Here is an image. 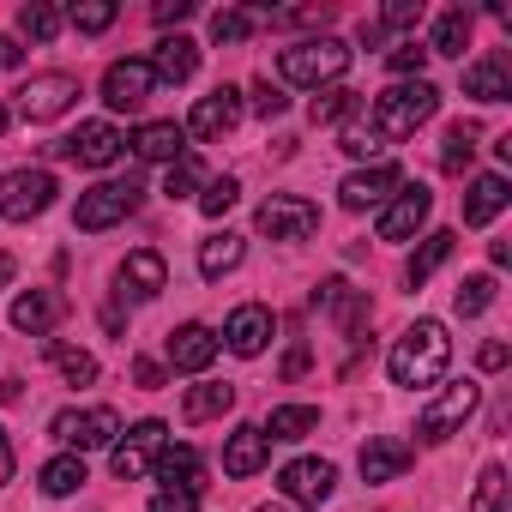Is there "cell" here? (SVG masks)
<instances>
[{"label": "cell", "mask_w": 512, "mask_h": 512, "mask_svg": "<svg viewBox=\"0 0 512 512\" xmlns=\"http://www.w3.org/2000/svg\"><path fill=\"white\" fill-rule=\"evenodd\" d=\"M386 368H392V380L410 386V392H416V386H440L446 368H452V338H446V326H440V320H416V326L392 344Z\"/></svg>", "instance_id": "1"}, {"label": "cell", "mask_w": 512, "mask_h": 512, "mask_svg": "<svg viewBox=\"0 0 512 512\" xmlns=\"http://www.w3.org/2000/svg\"><path fill=\"white\" fill-rule=\"evenodd\" d=\"M278 73L284 85H302V91H326L350 73V43L344 37H308V43H290L278 55Z\"/></svg>", "instance_id": "2"}, {"label": "cell", "mask_w": 512, "mask_h": 512, "mask_svg": "<svg viewBox=\"0 0 512 512\" xmlns=\"http://www.w3.org/2000/svg\"><path fill=\"white\" fill-rule=\"evenodd\" d=\"M434 109H440V91H434L428 79H398L392 91L374 97V121H368V127H374L380 139H410Z\"/></svg>", "instance_id": "3"}, {"label": "cell", "mask_w": 512, "mask_h": 512, "mask_svg": "<svg viewBox=\"0 0 512 512\" xmlns=\"http://www.w3.org/2000/svg\"><path fill=\"white\" fill-rule=\"evenodd\" d=\"M476 404H482V386H476V380H446V386L422 404L416 434H422L428 446H440V440H452V434L476 416Z\"/></svg>", "instance_id": "4"}, {"label": "cell", "mask_w": 512, "mask_h": 512, "mask_svg": "<svg viewBox=\"0 0 512 512\" xmlns=\"http://www.w3.org/2000/svg\"><path fill=\"white\" fill-rule=\"evenodd\" d=\"M139 181L127 175V181H103V187H91V193H79V205H73V229H85V235H97V229H115L121 217H133L139 211Z\"/></svg>", "instance_id": "5"}, {"label": "cell", "mask_w": 512, "mask_h": 512, "mask_svg": "<svg viewBox=\"0 0 512 512\" xmlns=\"http://www.w3.org/2000/svg\"><path fill=\"white\" fill-rule=\"evenodd\" d=\"M49 434H55L61 446H73V452H97V446H115L121 416H115L109 404H91V410H61V416L49 422Z\"/></svg>", "instance_id": "6"}, {"label": "cell", "mask_w": 512, "mask_h": 512, "mask_svg": "<svg viewBox=\"0 0 512 512\" xmlns=\"http://www.w3.org/2000/svg\"><path fill=\"white\" fill-rule=\"evenodd\" d=\"M55 175L49 169H13L7 181H0V217H13V223H31L55 205Z\"/></svg>", "instance_id": "7"}, {"label": "cell", "mask_w": 512, "mask_h": 512, "mask_svg": "<svg viewBox=\"0 0 512 512\" xmlns=\"http://www.w3.org/2000/svg\"><path fill=\"white\" fill-rule=\"evenodd\" d=\"M79 103V79L73 73H31L19 85V115L25 121H55Z\"/></svg>", "instance_id": "8"}, {"label": "cell", "mask_w": 512, "mask_h": 512, "mask_svg": "<svg viewBox=\"0 0 512 512\" xmlns=\"http://www.w3.org/2000/svg\"><path fill=\"white\" fill-rule=\"evenodd\" d=\"M314 229H320V205L302 193H272L260 205V235H272V241H308Z\"/></svg>", "instance_id": "9"}, {"label": "cell", "mask_w": 512, "mask_h": 512, "mask_svg": "<svg viewBox=\"0 0 512 512\" xmlns=\"http://www.w3.org/2000/svg\"><path fill=\"white\" fill-rule=\"evenodd\" d=\"M121 145H127V139H121L109 121H85L79 133L55 139L49 151H55V157H73V163H85V169H109V163L121 157Z\"/></svg>", "instance_id": "10"}, {"label": "cell", "mask_w": 512, "mask_h": 512, "mask_svg": "<svg viewBox=\"0 0 512 512\" xmlns=\"http://www.w3.org/2000/svg\"><path fill=\"white\" fill-rule=\"evenodd\" d=\"M163 434H169V428H163L157 416H145V422H133V428H127V440L115 446V458H109V470H115L121 482H139V476H145V470L157 464V452H163Z\"/></svg>", "instance_id": "11"}, {"label": "cell", "mask_w": 512, "mask_h": 512, "mask_svg": "<svg viewBox=\"0 0 512 512\" xmlns=\"http://www.w3.org/2000/svg\"><path fill=\"white\" fill-rule=\"evenodd\" d=\"M278 488H284L290 506H326L332 488H338V470H332L326 458H296V464H284Z\"/></svg>", "instance_id": "12"}, {"label": "cell", "mask_w": 512, "mask_h": 512, "mask_svg": "<svg viewBox=\"0 0 512 512\" xmlns=\"http://www.w3.org/2000/svg\"><path fill=\"white\" fill-rule=\"evenodd\" d=\"M151 91H157V73H151V61H115L109 73H103V103L109 109H145L151 103Z\"/></svg>", "instance_id": "13"}, {"label": "cell", "mask_w": 512, "mask_h": 512, "mask_svg": "<svg viewBox=\"0 0 512 512\" xmlns=\"http://www.w3.org/2000/svg\"><path fill=\"white\" fill-rule=\"evenodd\" d=\"M398 187H404V169H398V163H374V169L344 175L338 199H344V211H368V205H386Z\"/></svg>", "instance_id": "14"}, {"label": "cell", "mask_w": 512, "mask_h": 512, "mask_svg": "<svg viewBox=\"0 0 512 512\" xmlns=\"http://www.w3.org/2000/svg\"><path fill=\"white\" fill-rule=\"evenodd\" d=\"M235 121H241V91H235V85H217L211 97L193 103L187 133H193V139H223V133H235Z\"/></svg>", "instance_id": "15"}, {"label": "cell", "mask_w": 512, "mask_h": 512, "mask_svg": "<svg viewBox=\"0 0 512 512\" xmlns=\"http://www.w3.org/2000/svg\"><path fill=\"white\" fill-rule=\"evenodd\" d=\"M428 211H434V193L416 181V187H398V199L380 211V241H410L422 223H428Z\"/></svg>", "instance_id": "16"}, {"label": "cell", "mask_w": 512, "mask_h": 512, "mask_svg": "<svg viewBox=\"0 0 512 512\" xmlns=\"http://www.w3.org/2000/svg\"><path fill=\"white\" fill-rule=\"evenodd\" d=\"M211 362H217V332H211V326L187 320V326L169 332V368H181V374H205Z\"/></svg>", "instance_id": "17"}, {"label": "cell", "mask_w": 512, "mask_h": 512, "mask_svg": "<svg viewBox=\"0 0 512 512\" xmlns=\"http://www.w3.org/2000/svg\"><path fill=\"white\" fill-rule=\"evenodd\" d=\"M410 464H416V446L398 440V434H374L362 446V482H398Z\"/></svg>", "instance_id": "18"}, {"label": "cell", "mask_w": 512, "mask_h": 512, "mask_svg": "<svg viewBox=\"0 0 512 512\" xmlns=\"http://www.w3.org/2000/svg\"><path fill=\"white\" fill-rule=\"evenodd\" d=\"M151 476H157L163 488H175V494H199V488H205V458H199L193 446H163L157 464H151Z\"/></svg>", "instance_id": "19"}, {"label": "cell", "mask_w": 512, "mask_h": 512, "mask_svg": "<svg viewBox=\"0 0 512 512\" xmlns=\"http://www.w3.org/2000/svg\"><path fill=\"white\" fill-rule=\"evenodd\" d=\"M266 338H272V308H260V302L235 308V314H229V326H223V344H229L235 356H260V350H266Z\"/></svg>", "instance_id": "20"}, {"label": "cell", "mask_w": 512, "mask_h": 512, "mask_svg": "<svg viewBox=\"0 0 512 512\" xmlns=\"http://www.w3.org/2000/svg\"><path fill=\"white\" fill-rule=\"evenodd\" d=\"M266 458H272V440H266V428H235L229 434V446H223V476H260L266 470Z\"/></svg>", "instance_id": "21"}, {"label": "cell", "mask_w": 512, "mask_h": 512, "mask_svg": "<svg viewBox=\"0 0 512 512\" xmlns=\"http://www.w3.org/2000/svg\"><path fill=\"white\" fill-rule=\"evenodd\" d=\"M163 284H169V266H163V253H157V247H139V253H127V260H121V296L151 302Z\"/></svg>", "instance_id": "22"}, {"label": "cell", "mask_w": 512, "mask_h": 512, "mask_svg": "<svg viewBox=\"0 0 512 512\" xmlns=\"http://www.w3.org/2000/svg\"><path fill=\"white\" fill-rule=\"evenodd\" d=\"M127 145H133L139 163H175V157H187V127H175V121H145Z\"/></svg>", "instance_id": "23"}, {"label": "cell", "mask_w": 512, "mask_h": 512, "mask_svg": "<svg viewBox=\"0 0 512 512\" xmlns=\"http://www.w3.org/2000/svg\"><path fill=\"white\" fill-rule=\"evenodd\" d=\"M151 73H157V85H187L193 73H199V43L193 37H163L157 43V55H151Z\"/></svg>", "instance_id": "24"}, {"label": "cell", "mask_w": 512, "mask_h": 512, "mask_svg": "<svg viewBox=\"0 0 512 512\" xmlns=\"http://www.w3.org/2000/svg\"><path fill=\"white\" fill-rule=\"evenodd\" d=\"M61 314H67V296H61V290H31V296H19V302H13V326H19V332H31V338L55 332V326H61Z\"/></svg>", "instance_id": "25"}, {"label": "cell", "mask_w": 512, "mask_h": 512, "mask_svg": "<svg viewBox=\"0 0 512 512\" xmlns=\"http://www.w3.org/2000/svg\"><path fill=\"white\" fill-rule=\"evenodd\" d=\"M506 175H476L470 187H464V223L470 229H482V223H494L500 211H506Z\"/></svg>", "instance_id": "26"}, {"label": "cell", "mask_w": 512, "mask_h": 512, "mask_svg": "<svg viewBox=\"0 0 512 512\" xmlns=\"http://www.w3.org/2000/svg\"><path fill=\"white\" fill-rule=\"evenodd\" d=\"M452 247H458V235H452V229H434V235H428V241L410 253V266H404V284H410V290H422V284H428V278H434V272L452 260Z\"/></svg>", "instance_id": "27"}, {"label": "cell", "mask_w": 512, "mask_h": 512, "mask_svg": "<svg viewBox=\"0 0 512 512\" xmlns=\"http://www.w3.org/2000/svg\"><path fill=\"white\" fill-rule=\"evenodd\" d=\"M464 97H476V103H506V97H512L506 61H470V67H464Z\"/></svg>", "instance_id": "28"}, {"label": "cell", "mask_w": 512, "mask_h": 512, "mask_svg": "<svg viewBox=\"0 0 512 512\" xmlns=\"http://www.w3.org/2000/svg\"><path fill=\"white\" fill-rule=\"evenodd\" d=\"M223 410H235V386H223V380L187 386V398H181V422H211Z\"/></svg>", "instance_id": "29"}, {"label": "cell", "mask_w": 512, "mask_h": 512, "mask_svg": "<svg viewBox=\"0 0 512 512\" xmlns=\"http://www.w3.org/2000/svg\"><path fill=\"white\" fill-rule=\"evenodd\" d=\"M470 49V13L464 7H446L440 19H434V37H428V55H464Z\"/></svg>", "instance_id": "30"}, {"label": "cell", "mask_w": 512, "mask_h": 512, "mask_svg": "<svg viewBox=\"0 0 512 512\" xmlns=\"http://www.w3.org/2000/svg\"><path fill=\"white\" fill-rule=\"evenodd\" d=\"M241 253H247V241L223 229V235H211V241L199 247V272H205V278H229V272L241 266Z\"/></svg>", "instance_id": "31"}, {"label": "cell", "mask_w": 512, "mask_h": 512, "mask_svg": "<svg viewBox=\"0 0 512 512\" xmlns=\"http://www.w3.org/2000/svg\"><path fill=\"white\" fill-rule=\"evenodd\" d=\"M85 482H91V476H85V458H79V452H61V458L43 464V494H55V500L79 494Z\"/></svg>", "instance_id": "32"}, {"label": "cell", "mask_w": 512, "mask_h": 512, "mask_svg": "<svg viewBox=\"0 0 512 512\" xmlns=\"http://www.w3.org/2000/svg\"><path fill=\"white\" fill-rule=\"evenodd\" d=\"M314 428H320V410L314 404H278L272 422H266V440H302Z\"/></svg>", "instance_id": "33"}, {"label": "cell", "mask_w": 512, "mask_h": 512, "mask_svg": "<svg viewBox=\"0 0 512 512\" xmlns=\"http://www.w3.org/2000/svg\"><path fill=\"white\" fill-rule=\"evenodd\" d=\"M350 115H362V91H350V85H326L320 97H314V121L326 127V121H350Z\"/></svg>", "instance_id": "34"}, {"label": "cell", "mask_w": 512, "mask_h": 512, "mask_svg": "<svg viewBox=\"0 0 512 512\" xmlns=\"http://www.w3.org/2000/svg\"><path fill=\"white\" fill-rule=\"evenodd\" d=\"M61 25H67V19L49 7V0H31V7H19V31H25L31 43H55V37H61Z\"/></svg>", "instance_id": "35"}, {"label": "cell", "mask_w": 512, "mask_h": 512, "mask_svg": "<svg viewBox=\"0 0 512 512\" xmlns=\"http://www.w3.org/2000/svg\"><path fill=\"white\" fill-rule=\"evenodd\" d=\"M199 187H205V163H199L193 151H187V157H175V163H169V175H163V193H169V199H193Z\"/></svg>", "instance_id": "36"}, {"label": "cell", "mask_w": 512, "mask_h": 512, "mask_svg": "<svg viewBox=\"0 0 512 512\" xmlns=\"http://www.w3.org/2000/svg\"><path fill=\"white\" fill-rule=\"evenodd\" d=\"M67 25H73L79 37H97V31H109V25H115V0H73Z\"/></svg>", "instance_id": "37"}, {"label": "cell", "mask_w": 512, "mask_h": 512, "mask_svg": "<svg viewBox=\"0 0 512 512\" xmlns=\"http://www.w3.org/2000/svg\"><path fill=\"white\" fill-rule=\"evenodd\" d=\"M470 157H476V127H470V121H458V127L446 133L440 169H446V175H464V169H470Z\"/></svg>", "instance_id": "38"}, {"label": "cell", "mask_w": 512, "mask_h": 512, "mask_svg": "<svg viewBox=\"0 0 512 512\" xmlns=\"http://www.w3.org/2000/svg\"><path fill=\"white\" fill-rule=\"evenodd\" d=\"M470 512H506V470L500 464H482L476 494H470Z\"/></svg>", "instance_id": "39"}, {"label": "cell", "mask_w": 512, "mask_h": 512, "mask_svg": "<svg viewBox=\"0 0 512 512\" xmlns=\"http://www.w3.org/2000/svg\"><path fill=\"white\" fill-rule=\"evenodd\" d=\"M452 308H458L464 320H476V314H488V308H494V278H488V272H476V278H464V284H458V302H452Z\"/></svg>", "instance_id": "40"}, {"label": "cell", "mask_w": 512, "mask_h": 512, "mask_svg": "<svg viewBox=\"0 0 512 512\" xmlns=\"http://www.w3.org/2000/svg\"><path fill=\"white\" fill-rule=\"evenodd\" d=\"M43 350L61 362L67 386H91V380H97V356H91V350H61V344H43Z\"/></svg>", "instance_id": "41"}, {"label": "cell", "mask_w": 512, "mask_h": 512, "mask_svg": "<svg viewBox=\"0 0 512 512\" xmlns=\"http://www.w3.org/2000/svg\"><path fill=\"white\" fill-rule=\"evenodd\" d=\"M235 199H241V181H235V175H217V181H205V193H199V211H205V217H223Z\"/></svg>", "instance_id": "42"}, {"label": "cell", "mask_w": 512, "mask_h": 512, "mask_svg": "<svg viewBox=\"0 0 512 512\" xmlns=\"http://www.w3.org/2000/svg\"><path fill=\"white\" fill-rule=\"evenodd\" d=\"M247 31H253V13H241V7L211 13V37H217V43H247Z\"/></svg>", "instance_id": "43"}, {"label": "cell", "mask_w": 512, "mask_h": 512, "mask_svg": "<svg viewBox=\"0 0 512 512\" xmlns=\"http://www.w3.org/2000/svg\"><path fill=\"white\" fill-rule=\"evenodd\" d=\"M338 151H344V157H380V133H374V127H362V121L350 115V127H344Z\"/></svg>", "instance_id": "44"}, {"label": "cell", "mask_w": 512, "mask_h": 512, "mask_svg": "<svg viewBox=\"0 0 512 512\" xmlns=\"http://www.w3.org/2000/svg\"><path fill=\"white\" fill-rule=\"evenodd\" d=\"M386 67H392L398 79H422V67H428V49H422V43H398V49L386 55Z\"/></svg>", "instance_id": "45"}, {"label": "cell", "mask_w": 512, "mask_h": 512, "mask_svg": "<svg viewBox=\"0 0 512 512\" xmlns=\"http://www.w3.org/2000/svg\"><path fill=\"white\" fill-rule=\"evenodd\" d=\"M374 25H380V31H416V25H422V0H392Z\"/></svg>", "instance_id": "46"}, {"label": "cell", "mask_w": 512, "mask_h": 512, "mask_svg": "<svg viewBox=\"0 0 512 512\" xmlns=\"http://www.w3.org/2000/svg\"><path fill=\"white\" fill-rule=\"evenodd\" d=\"M253 109H260L266 121H272V115H284V109H290L284 85H272V79H253Z\"/></svg>", "instance_id": "47"}, {"label": "cell", "mask_w": 512, "mask_h": 512, "mask_svg": "<svg viewBox=\"0 0 512 512\" xmlns=\"http://www.w3.org/2000/svg\"><path fill=\"white\" fill-rule=\"evenodd\" d=\"M145 512H199V494H175V488H157Z\"/></svg>", "instance_id": "48"}, {"label": "cell", "mask_w": 512, "mask_h": 512, "mask_svg": "<svg viewBox=\"0 0 512 512\" xmlns=\"http://www.w3.org/2000/svg\"><path fill=\"white\" fill-rule=\"evenodd\" d=\"M151 19H157V25H181V19H193V0H157Z\"/></svg>", "instance_id": "49"}, {"label": "cell", "mask_w": 512, "mask_h": 512, "mask_svg": "<svg viewBox=\"0 0 512 512\" xmlns=\"http://www.w3.org/2000/svg\"><path fill=\"white\" fill-rule=\"evenodd\" d=\"M133 380H139L145 392H157V386H163V368H157V362H133Z\"/></svg>", "instance_id": "50"}, {"label": "cell", "mask_w": 512, "mask_h": 512, "mask_svg": "<svg viewBox=\"0 0 512 512\" xmlns=\"http://www.w3.org/2000/svg\"><path fill=\"white\" fill-rule=\"evenodd\" d=\"M476 362H482L488 374H494V368H506V344H482V350H476Z\"/></svg>", "instance_id": "51"}, {"label": "cell", "mask_w": 512, "mask_h": 512, "mask_svg": "<svg viewBox=\"0 0 512 512\" xmlns=\"http://www.w3.org/2000/svg\"><path fill=\"white\" fill-rule=\"evenodd\" d=\"M302 374H308V350H302V344H296V350H290V356H284V380H302Z\"/></svg>", "instance_id": "52"}, {"label": "cell", "mask_w": 512, "mask_h": 512, "mask_svg": "<svg viewBox=\"0 0 512 512\" xmlns=\"http://www.w3.org/2000/svg\"><path fill=\"white\" fill-rule=\"evenodd\" d=\"M13 482V440H7V428H0V488Z\"/></svg>", "instance_id": "53"}, {"label": "cell", "mask_w": 512, "mask_h": 512, "mask_svg": "<svg viewBox=\"0 0 512 512\" xmlns=\"http://www.w3.org/2000/svg\"><path fill=\"white\" fill-rule=\"evenodd\" d=\"M25 61V49H19V37H0V67H19Z\"/></svg>", "instance_id": "54"}, {"label": "cell", "mask_w": 512, "mask_h": 512, "mask_svg": "<svg viewBox=\"0 0 512 512\" xmlns=\"http://www.w3.org/2000/svg\"><path fill=\"white\" fill-rule=\"evenodd\" d=\"M19 392H25L19 380H0V404H19Z\"/></svg>", "instance_id": "55"}, {"label": "cell", "mask_w": 512, "mask_h": 512, "mask_svg": "<svg viewBox=\"0 0 512 512\" xmlns=\"http://www.w3.org/2000/svg\"><path fill=\"white\" fill-rule=\"evenodd\" d=\"M13 272H19V266H13V253H0V290L13 284Z\"/></svg>", "instance_id": "56"}, {"label": "cell", "mask_w": 512, "mask_h": 512, "mask_svg": "<svg viewBox=\"0 0 512 512\" xmlns=\"http://www.w3.org/2000/svg\"><path fill=\"white\" fill-rule=\"evenodd\" d=\"M253 512H290V506H253Z\"/></svg>", "instance_id": "57"}, {"label": "cell", "mask_w": 512, "mask_h": 512, "mask_svg": "<svg viewBox=\"0 0 512 512\" xmlns=\"http://www.w3.org/2000/svg\"><path fill=\"white\" fill-rule=\"evenodd\" d=\"M7 121H13V115H7V109H0V133H7Z\"/></svg>", "instance_id": "58"}]
</instances>
